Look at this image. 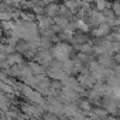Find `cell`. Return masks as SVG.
I'll return each mask as SVG.
<instances>
[{"instance_id":"cell-5","label":"cell","mask_w":120,"mask_h":120,"mask_svg":"<svg viewBox=\"0 0 120 120\" xmlns=\"http://www.w3.org/2000/svg\"><path fill=\"white\" fill-rule=\"evenodd\" d=\"M20 61H21V56H20V55H13V56H10V58H9V62H10V64L20 62Z\"/></svg>"},{"instance_id":"cell-8","label":"cell","mask_w":120,"mask_h":120,"mask_svg":"<svg viewBox=\"0 0 120 120\" xmlns=\"http://www.w3.org/2000/svg\"><path fill=\"white\" fill-rule=\"evenodd\" d=\"M100 64L105 65V67H106V65H110V58H107V56H102V58H100Z\"/></svg>"},{"instance_id":"cell-4","label":"cell","mask_w":120,"mask_h":120,"mask_svg":"<svg viewBox=\"0 0 120 120\" xmlns=\"http://www.w3.org/2000/svg\"><path fill=\"white\" fill-rule=\"evenodd\" d=\"M76 6H78V3L75 2V0H68V2H67V7H69L72 11L76 10Z\"/></svg>"},{"instance_id":"cell-2","label":"cell","mask_w":120,"mask_h":120,"mask_svg":"<svg viewBox=\"0 0 120 120\" xmlns=\"http://www.w3.org/2000/svg\"><path fill=\"white\" fill-rule=\"evenodd\" d=\"M96 6H98V10H105L106 6H109L106 3V0H96Z\"/></svg>"},{"instance_id":"cell-10","label":"cell","mask_w":120,"mask_h":120,"mask_svg":"<svg viewBox=\"0 0 120 120\" xmlns=\"http://www.w3.org/2000/svg\"><path fill=\"white\" fill-rule=\"evenodd\" d=\"M30 67H31L35 72H42V68H41V67H38V65H35V64H30Z\"/></svg>"},{"instance_id":"cell-7","label":"cell","mask_w":120,"mask_h":120,"mask_svg":"<svg viewBox=\"0 0 120 120\" xmlns=\"http://www.w3.org/2000/svg\"><path fill=\"white\" fill-rule=\"evenodd\" d=\"M13 26H14V24H11L9 20H4V21H3V28H4V30H11Z\"/></svg>"},{"instance_id":"cell-1","label":"cell","mask_w":120,"mask_h":120,"mask_svg":"<svg viewBox=\"0 0 120 120\" xmlns=\"http://www.w3.org/2000/svg\"><path fill=\"white\" fill-rule=\"evenodd\" d=\"M69 55V47L67 44H58L54 48V56L58 58L59 61H65Z\"/></svg>"},{"instance_id":"cell-11","label":"cell","mask_w":120,"mask_h":120,"mask_svg":"<svg viewBox=\"0 0 120 120\" xmlns=\"http://www.w3.org/2000/svg\"><path fill=\"white\" fill-rule=\"evenodd\" d=\"M113 10H114V14L117 16L119 14V4H113Z\"/></svg>"},{"instance_id":"cell-14","label":"cell","mask_w":120,"mask_h":120,"mask_svg":"<svg viewBox=\"0 0 120 120\" xmlns=\"http://www.w3.org/2000/svg\"><path fill=\"white\" fill-rule=\"evenodd\" d=\"M44 2H45V3H49V2H52V0H44Z\"/></svg>"},{"instance_id":"cell-13","label":"cell","mask_w":120,"mask_h":120,"mask_svg":"<svg viewBox=\"0 0 120 120\" xmlns=\"http://www.w3.org/2000/svg\"><path fill=\"white\" fill-rule=\"evenodd\" d=\"M11 2H14V3H20V2H23V0H11Z\"/></svg>"},{"instance_id":"cell-15","label":"cell","mask_w":120,"mask_h":120,"mask_svg":"<svg viewBox=\"0 0 120 120\" xmlns=\"http://www.w3.org/2000/svg\"><path fill=\"white\" fill-rule=\"evenodd\" d=\"M85 2H88V3H89V2H92V0H85Z\"/></svg>"},{"instance_id":"cell-6","label":"cell","mask_w":120,"mask_h":120,"mask_svg":"<svg viewBox=\"0 0 120 120\" xmlns=\"http://www.w3.org/2000/svg\"><path fill=\"white\" fill-rule=\"evenodd\" d=\"M76 26H78V28H81L82 31H88V28H89V27H88V24H85V23H83L82 20H79Z\"/></svg>"},{"instance_id":"cell-9","label":"cell","mask_w":120,"mask_h":120,"mask_svg":"<svg viewBox=\"0 0 120 120\" xmlns=\"http://www.w3.org/2000/svg\"><path fill=\"white\" fill-rule=\"evenodd\" d=\"M55 21H56L59 26H61V27H65V26L68 24V21H67L65 19H59V17H58V19H55Z\"/></svg>"},{"instance_id":"cell-3","label":"cell","mask_w":120,"mask_h":120,"mask_svg":"<svg viewBox=\"0 0 120 120\" xmlns=\"http://www.w3.org/2000/svg\"><path fill=\"white\" fill-rule=\"evenodd\" d=\"M48 14L49 16H52V14H56L58 11H59V9H58V6H55V4H51V6H48Z\"/></svg>"},{"instance_id":"cell-12","label":"cell","mask_w":120,"mask_h":120,"mask_svg":"<svg viewBox=\"0 0 120 120\" xmlns=\"http://www.w3.org/2000/svg\"><path fill=\"white\" fill-rule=\"evenodd\" d=\"M82 107H83V110H90L89 103H82Z\"/></svg>"}]
</instances>
